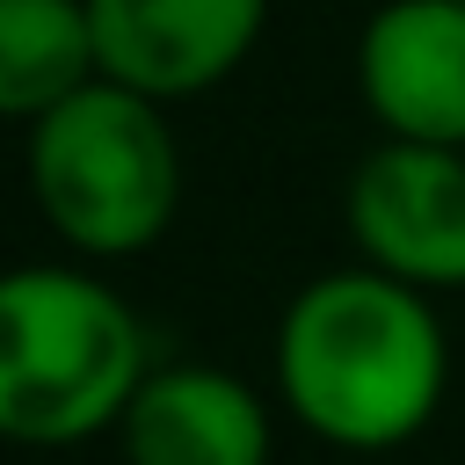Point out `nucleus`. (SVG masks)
<instances>
[{
    "instance_id": "f257e3e1",
    "label": "nucleus",
    "mask_w": 465,
    "mask_h": 465,
    "mask_svg": "<svg viewBox=\"0 0 465 465\" xmlns=\"http://www.w3.org/2000/svg\"><path fill=\"white\" fill-rule=\"evenodd\" d=\"M450 385V341L429 291H407L363 262L291 291L276 320V400L334 450L414 443Z\"/></svg>"
},
{
    "instance_id": "f03ea898",
    "label": "nucleus",
    "mask_w": 465,
    "mask_h": 465,
    "mask_svg": "<svg viewBox=\"0 0 465 465\" xmlns=\"http://www.w3.org/2000/svg\"><path fill=\"white\" fill-rule=\"evenodd\" d=\"M153 356L124 291L73 262L0 269V436L29 450L87 443L124 421Z\"/></svg>"
},
{
    "instance_id": "7ed1b4c3",
    "label": "nucleus",
    "mask_w": 465,
    "mask_h": 465,
    "mask_svg": "<svg viewBox=\"0 0 465 465\" xmlns=\"http://www.w3.org/2000/svg\"><path fill=\"white\" fill-rule=\"evenodd\" d=\"M29 196L44 225L87 262H131L160 247L182 211V145L160 102L94 80L51 116L29 124L22 145Z\"/></svg>"
},
{
    "instance_id": "20e7f679",
    "label": "nucleus",
    "mask_w": 465,
    "mask_h": 465,
    "mask_svg": "<svg viewBox=\"0 0 465 465\" xmlns=\"http://www.w3.org/2000/svg\"><path fill=\"white\" fill-rule=\"evenodd\" d=\"M341 218L363 269L407 291H465V153L378 138L341 189Z\"/></svg>"
},
{
    "instance_id": "39448f33",
    "label": "nucleus",
    "mask_w": 465,
    "mask_h": 465,
    "mask_svg": "<svg viewBox=\"0 0 465 465\" xmlns=\"http://www.w3.org/2000/svg\"><path fill=\"white\" fill-rule=\"evenodd\" d=\"M356 94L385 138L465 153V0H378L356 36Z\"/></svg>"
},
{
    "instance_id": "423d86ee",
    "label": "nucleus",
    "mask_w": 465,
    "mask_h": 465,
    "mask_svg": "<svg viewBox=\"0 0 465 465\" xmlns=\"http://www.w3.org/2000/svg\"><path fill=\"white\" fill-rule=\"evenodd\" d=\"M262 22H269V0H87L102 80L160 109L232 80Z\"/></svg>"
},
{
    "instance_id": "0eeeda50",
    "label": "nucleus",
    "mask_w": 465,
    "mask_h": 465,
    "mask_svg": "<svg viewBox=\"0 0 465 465\" xmlns=\"http://www.w3.org/2000/svg\"><path fill=\"white\" fill-rule=\"evenodd\" d=\"M131 465H269V400L218 363H153L116 421Z\"/></svg>"
},
{
    "instance_id": "6e6552de",
    "label": "nucleus",
    "mask_w": 465,
    "mask_h": 465,
    "mask_svg": "<svg viewBox=\"0 0 465 465\" xmlns=\"http://www.w3.org/2000/svg\"><path fill=\"white\" fill-rule=\"evenodd\" d=\"M102 80L87 0H0V116L36 124Z\"/></svg>"
}]
</instances>
